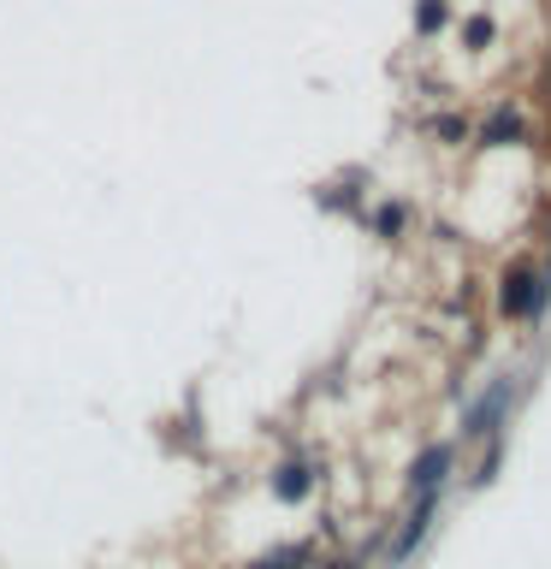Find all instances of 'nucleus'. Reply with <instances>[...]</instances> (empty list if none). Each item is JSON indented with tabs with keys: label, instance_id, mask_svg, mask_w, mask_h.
<instances>
[{
	"label": "nucleus",
	"instance_id": "1",
	"mask_svg": "<svg viewBox=\"0 0 551 569\" xmlns=\"http://www.w3.org/2000/svg\"><path fill=\"white\" fill-rule=\"evenodd\" d=\"M540 273L533 267H515L510 273V284H504V315L510 320H528V315H540V302H545V291H540Z\"/></svg>",
	"mask_w": 551,
	"mask_h": 569
},
{
	"label": "nucleus",
	"instance_id": "2",
	"mask_svg": "<svg viewBox=\"0 0 551 569\" xmlns=\"http://www.w3.org/2000/svg\"><path fill=\"white\" fill-rule=\"evenodd\" d=\"M444 469H451V451H421L415 457V475H409V487H415V498H433L439 487H444Z\"/></svg>",
	"mask_w": 551,
	"mask_h": 569
},
{
	"label": "nucleus",
	"instance_id": "3",
	"mask_svg": "<svg viewBox=\"0 0 551 569\" xmlns=\"http://www.w3.org/2000/svg\"><path fill=\"white\" fill-rule=\"evenodd\" d=\"M433 510H439V492H433V498H415V516H409L403 533L391 540V558H409V546H415L421 533H427V522H433Z\"/></svg>",
	"mask_w": 551,
	"mask_h": 569
},
{
	"label": "nucleus",
	"instance_id": "4",
	"mask_svg": "<svg viewBox=\"0 0 551 569\" xmlns=\"http://www.w3.org/2000/svg\"><path fill=\"white\" fill-rule=\"evenodd\" d=\"M504 403H510V386H492V398H487V403H474L469 433H492V427L504 421Z\"/></svg>",
	"mask_w": 551,
	"mask_h": 569
},
{
	"label": "nucleus",
	"instance_id": "5",
	"mask_svg": "<svg viewBox=\"0 0 551 569\" xmlns=\"http://www.w3.org/2000/svg\"><path fill=\"white\" fill-rule=\"evenodd\" d=\"M273 492L279 498H302V492H309V469H302V462H284L279 480H273Z\"/></svg>",
	"mask_w": 551,
	"mask_h": 569
},
{
	"label": "nucleus",
	"instance_id": "6",
	"mask_svg": "<svg viewBox=\"0 0 551 569\" xmlns=\"http://www.w3.org/2000/svg\"><path fill=\"white\" fill-rule=\"evenodd\" d=\"M302 563H309V551H302V546H284V551H273V558H261L256 569H302Z\"/></svg>",
	"mask_w": 551,
	"mask_h": 569
},
{
	"label": "nucleus",
	"instance_id": "7",
	"mask_svg": "<svg viewBox=\"0 0 551 569\" xmlns=\"http://www.w3.org/2000/svg\"><path fill=\"white\" fill-rule=\"evenodd\" d=\"M433 24H444V7H439V0H421V7H415V30H433Z\"/></svg>",
	"mask_w": 551,
	"mask_h": 569
},
{
	"label": "nucleus",
	"instance_id": "8",
	"mask_svg": "<svg viewBox=\"0 0 551 569\" xmlns=\"http://www.w3.org/2000/svg\"><path fill=\"white\" fill-rule=\"evenodd\" d=\"M398 226H403V208H380V231H385V238H391Z\"/></svg>",
	"mask_w": 551,
	"mask_h": 569
},
{
	"label": "nucleus",
	"instance_id": "9",
	"mask_svg": "<svg viewBox=\"0 0 551 569\" xmlns=\"http://www.w3.org/2000/svg\"><path fill=\"white\" fill-rule=\"evenodd\" d=\"M487 36H492V24H487V18H469V42L480 48V42H487Z\"/></svg>",
	"mask_w": 551,
	"mask_h": 569
}]
</instances>
